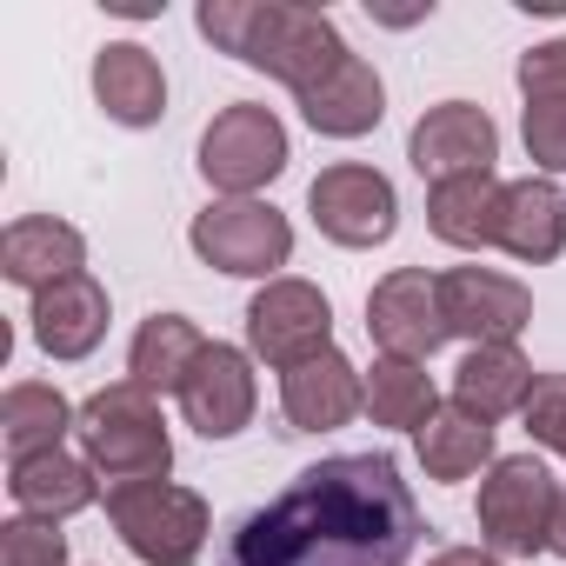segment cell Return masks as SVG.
<instances>
[{"mask_svg":"<svg viewBox=\"0 0 566 566\" xmlns=\"http://www.w3.org/2000/svg\"><path fill=\"white\" fill-rule=\"evenodd\" d=\"M520 94L526 101H566V34L520 54Z\"/></svg>","mask_w":566,"mask_h":566,"instance_id":"obj_30","label":"cell"},{"mask_svg":"<svg viewBox=\"0 0 566 566\" xmlns=\"http://www.w3.org/2000/svg\"><path fill=\"white\" fill-rule=\"evenodd\" d=\"M207 347H213V340H207L187 314H154V321H140V334H134L127 380H140L147 394H180V387L193 380V367H200Z\"/></svg>","mask_w":566,"mask_h":566,"instance_id":"obj_22","label":"cell"},{"mask_svg":"<svg viewBox=\"0 0 566 566\" xmlns=\"http://www.w3.org/2000/svg\"><path fill=\"white\" fill-rule=\"evenodd\" d=\"M301 114H307V127L327 134V140H360V134L380 127L387 87H380V74H374L360 54H347L327 81H314V87L301 94Z\"/></svg>","mask_w":566,"mask_h":566,"instance_id":"obj_17","label":"cell"},{"mask_svg":"<svg viewBox=\"0 0 566 566\" xmlns=\"http://www.w3.org/2000/svg\"><path fill=\"white\" fill-rule=\"evenodd\" d=\"M0 273L28 294H48L61 280L87 273V240L67 227V220H48V213H28L0 233Z\"/></svg>","mask_w":566,"mask_h":566,"instance_id":"obj_15","label":"cell"},{"mask_svg":"<svg viewBox=\"0 0 566 566\" xmlns=\"http://www.w3.org/2000/svg\"><path fill=\"white\" fill-rule=\"evenodd\" d=\"M187 240L207 266L240 273V280H280V266L294 260V227L266 200H213L207 213H193Z\"/></svg>","mask_w":566,"mask_h":566,"instance_id":"obj_6","label":"cell"},{"mask_svg":"<svg viewBox=\"0 0 566 566\" xmlns=\"http://www.w3.org/2000/svg\"><path fill=\"white\" fill-rule=\"evenodd\" d=\"M526 154L546 174H566V101H526Z\"/></svg>","mask_w":566,"mask_h":566,"instance_id":"obj_29","label":"cell"},{"mask_svg":"<svg viewBox=\"0 0 566 566\" xmlns=\"http://www.w3.org/2000/svg\"><path fill=\"white\" fill-rule=\"evenodd\" d=\"M407 160L420 180H460V174H493L500 160V127L486 120V107L473 101H440L413 120L407 134Z\"/></svg>","mask_w":566,"mask_h":566,"instance_id":"obj_11","label":"cell"},{"mask_svg":"<svg viewBox=\"0 0 566 566\" xmlns=\"http://www.w3.org/2000/svg\"><path fill=\"white\" fill-rule=\"evenodd\" d=\"M67 427H81V413H74L54 387L21 380V387H8V400H0V433H8V453H14V460L54 453Z\"/></svg>","mask_w":566,"mask_h":566,"instance_id":"obj_25","label":"cell"},{"mask_svg":"<svg viewBox=\"0 0 566 566\" xmlns=\"http://www.w3.org/2000/svg\"><path fill=\"white\" fill-rule=\"evenodd\" d=\"M520 420H526V433H533L539 447H553V453L566 460V374H546V380H533V394H526Z\"/></svg>","mask_w":566,"mask_h":566,"instance_id":"obj_28","label":"cell"},{"mask_svg":"<svg viewBox=\"0 0 566 566\" xmlns=\"http://www.w3.org/2000/svg\"><path fill=\"white\" fill-rule=\"evenodd\" d=\"M34 340L48 360H87L101 340H107V287L94 273H74L61 287L34 294Z\"/></svg>","mask_w":566,"mask_h":566,"instance_id":"obj_16","label":"cell"},{"mask_svg":"<svg viewBox=\"0 0 566 566\" xmlns=\"http://www.w3.org/2000/svg\"><path fill=\"white\" fill-rule=\"evenodd\" d=\"M0 566H67V533L61 520H8L0 526Z\"/></svg>","mask_w":566,"mask_h":566,"instance_id":"obj_27","label":"cell"},{"mask_svg":"<svg viewBox=\"0 0 566 566\" xmlns=\"http://www.w3.org/2000/svg\"><path fill=\"white\" fill-rule=\"evenodd\" d=\"M367 413H374V427H413V433H420V427L440 413V394H433V380H427L420 360L380 354L374 374H367Z\"/></svg>","mask_w":566,"mask_h":566,"instance_id":"obj_26","label":"cell"},{"mask_svg":"<svg viewBox=\"0 0 566 566\" xmlns=\"http://www.w3.org/2000/svg\"><path fill=\"white\" fill-rule=\"evenodd\" d=\"M420 467L433 473V480H467V473H480L486 460H493V420H480L473 407H440L420 433Z\"/></svg>","mask_w":566,"mask_h":566,"instance_id":"obj_24","label":"cell"},{"mask_svg":"<svg viewBox=\"0 0 566 566\" xmlns=\"http://www.w3.org/2000/svg\"><path fill=\"white\" fill-rule=\"evenodd\" d=\"M307 207H314V227H321L334 247H380V240H394V227H400L394 180H387L380 167H360V160L327 167V174L307 187Z\"/></svg>","mask_w":566,"mask_h":566,"instance_id":"obj_10","label":"cell"},{"mask_svg":"<svg viewBox=\"0 0 566 566\" xmlns=\"http://www.w3.org/2000/svg\"><path fill=\"white\" fill-rule=\"evenodd\" d=\"M420 506L387 453H334L233 526V566H407Z\"/></svg>","mask_w":566,"mask_h":566,"instance_id":"obj_1","label":"cell"},{"mask_svg":"<svg viewBox=\"0 0 566 566\" xmlns=\"http://www.w3.org/2000/svg\"><path fill=\"white\" fill-rule=\"evenodd\" d=\"M253 400H260L253 360H247L240 347H227V340H213V347L200 354L193 380L180 387V413H187V427H193L200 440H233V433L253 420Z\"/></svg>","mask_w":566,"mask_h":566,"instance_id":"obj_13","label":"cell"},{"mask_svg":"<svg viewBox=\"0 0 566 566\" xmlns=\"http://www.w3.org/2000/svg\"><path fill=\"white\" fill-rule=\"evenodd\" d=\"M526 394H533V367H526V354H520L513 340H500V347H473V354L453 367V400L473 407L480 420L520 413Z\"/></svg>","mask_w":566,"mask_h":566,"instance_id":"obj_23","label":"cell"},{"mask_svg":"<svg viewBox=\"0 0 566 566\" xmlns=\"http://www.w3.org/2000/svg\"><path fill=\"white\" fill-rule=\"evenodd\" d=\"M81 447H87V467L107 473L114 486L127 480H167L174 467V440H167V420L154 407V394L140 380H114L101 387L87 407H81Z\"/></svg>","mask_w":566,"mask_h":566,"instance_id":"obj_3","label":"cell"},{"mask_svg":"<svg viewBox=\"0 0 566 566\" xmlns=\"http://www.w3.org/2000/svg\"><path fill=\"white\" fill-rule=\"evenodd\" d=\"M500 247L526 266H546L566 253V193L546 180V174H526L506 187V207H500Z\"/></svg>","mask_w":566,"mask_h":566,"instance_id":"obj_19","label":"cell"},{"mask_svg":"<svg viewBox=\"0 0 566 566\" xmlns=\"http://www.w3.org/2000/svg\"><path fill=\"white\" fill-rule=\"evenodd\" d=\"M500 207H506V180L460 174L427 193V227L447 247H500Z\"/></svg>","mask_w":566,"mask_h":566,"instance_id":"obj_21","label":"cell"},{"mask_svg":"<svg viewBox=\"0 0 566 566\" xmlns=\"http://www.w3.org/2000/svg\"><path fill=\"white\" fill-rule=\"evenodd\" d=\"M94 101L120 127H154L167 114V74L140 41H114L94 54Z\"/></svg>","mask_w":566,"mask_h":566,"instance_id":"obj_18","label":"cell"},{"mask_svg":"<svg viewBox=\"0 0 566 566\" xmlns=\"http://www.w3.org/2000/svg\"><path fill=\"white\" fill-rule=\"evenodd\" d=\"M427 566H500V553H480V546H447V553H433Z\"/></svg>","mask_w":566,"mask_h":566,"instance_id":"obj_31","label":"cell"},{"mask_svg":"<svg viewBox=\"0 0 566 566\" xmlns=\"http://www.w3.org/2000/svg\"><path fill=\"white\" fill-rule=\"evenodd\" d=\"M247 347L266 367H301L314 354L334 347V307L314 280H266V287L247 301Z\"/></svg>","mask_w":566,"mask_h":566,"instance_id":"obj_8","label":"cell"},{"mask_svg":"<svg viewBox=\"0 0 566 566\" xmlns=\"http://www.w3.org/2000/svg\"><path fill=\"white\" fill-rule=\"evenodd\" d=\"M553 513H559V486H553L539 453H506V460L486 467V480H480L486 553H506V559L546 553L553 546Z\"/></svg>","mask_w":566,"mask_h":566,"instance_id":"obj_5","label":"cell"},{"mask_svg":"<svg viewBox=\"0 0 566 566\" xmlns=\"http://www.w3.org/2000/svg\"><path fill=\"white\" fill-rule=\"evenodd\" d=\"M367 334L380 354L394 360H433L453 334H447V307H440V280L427 266H394L380 287L367 294Z\"/></svg>","mask_w":566,"mask_h":566,"instance_id":"obj_9","label":"cell"},{"mask_svg":"<svg viewBox=\"0 0 566 566\" xmlns=\"http://www.w3.org/2000/svg\"><path fill=\"white\" fill-rule=\"evenodd\" d=\"M440 307H447V334H460L473 347H500L533 321V294L513 273H493V266H447Z\"/></svg>","mask_w":566,"mask_h":566,"instance_id":"obj_12","label":"cell"},{"mask_svg":"<svg viewBox=\"0 0 566 566\" xmlns=\"http://www.w3.org/2000/svg\"><path fill=\"white\" fill-rule=\"evenodd\" d=\"M8 493H14V506L28 513V520H74V513H87L94 506V467L87 460H74V453H28V460H14V473H8Z\"/></svg>","mask_w":566,"mask_h":566,"instance_id":"obj_20","label":"cell"},{"mask_svg":"<svg viewBox=\"0 0 566 566\" xmlns=\"http://www.w3.org/2000/svg\"><path fill=\"white\" fill-rule=\"evenodd\" d=\"M546 553L566 559V486H559V513H553V546H546Z\"/></svg>","mask_w":566,"mask_h":566,"instance_id":"obj_32","label":"cell"},{"mask_svg":"<svg viewBox=\"0 0 566 566\" xmlns=\"http://www.w3.org/2000/svg\"><path fill=\"white\" fill-rule=\"evenodd\" d=\"M280 407H287V420L301 433H334V427H347L367 407V380H360V367L340 347H327V354H314V360L280 374Z\"/></svg>","mask_w":566,"mask_h":566,"instance_id":"obj_14","label":"cell"},{"mask_svg":"<svg viewBox=\"0 0 566 566\" xmlns=\"http://www.w3.org/2000/svg\"><path fill=\"white\" fill-rule=\"evenodd\" d=\"M107 520L147 566H193L207 546V500L174 480H127L107 486Z\"/></svg>","mask_w":566,"mask_h":566,"instance_id":"obj_4","label":"cell"},{"mask_svg":"<svg viewBox=\"0 0 566 566\" xmlns=\"http://www.w3.org/2000/svg\"><path fill=\"white\" fill-rule=\"evenodd\" d=\"M200 34L233 61L273 74L280 87H294V101L347 61L340 28L321 8H294V0H207Z\"/></svg>","mask_w":566,"mask_h":566,"instance_id":"obj_2","label":"cell"},{"mask_svg":"<svg viewBox=\"0 0 566 566\" xmlns=\"http://www.w3.org/2000/svg\"><path fill=\"white\" fill-rule=\"evenodd\" d=\"M200 174L207 187H220L227 200H253L266 180L287 174V127L273 107H227L207 134H200Z\"/></svg>","mask_w":566,"mask_h":566,"instance_id":"obj_7","label":"cell"}]
</instances>
